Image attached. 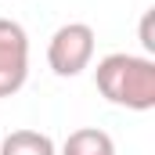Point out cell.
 <instances>
[{
	"label": "cell",
	"mask_w": 155,
	"mask_h": 155,
	"mask_svg": "<svg viewBox=\"0 0 155 155\" xmlns=\"http://www.w3.org/2000/svg\"><path fill=\"white\" fill-rule=\"evenodd\" d=\"M0 155H58V148L40 130H11L0 141Z\"/></svg>",
	"instance_id": "cell-5"
},
{
	"label": "cell",
	"mask_w": 155,
	"mask_h": 155,
	"mask_svg": "<svg viewBox=\"0 0 155 155\" xmlns=\"http://www.w3.org/2000/svg\"><path fill=\"white\" fill-rule=\"evenodd\" d=\"M29 79V36L18 22L0 18V97H11Z\"/></svg>",
	"instance_id": "cell-3"
},
{
	"label": "cell",
	"mask_w": 155,
	"mask_h": 155,
	"mask_svg": "<svg viewBox=\"0 0 155 155\" xmlns=\"http://www.w3.org/2000/svg\"><path fill=\"white\" fill-rule=\"evenodd\" d=\"M61 155H116V141L97 126H79L65 137Z\"/></svg>",
	"instance_id": "cell-4"
},
{
	"label": "cell",
	"mask_w": 155,
	"mask_h": 155,
	"mask_svg": "<svg viewBox=\"0 0 155 155\" xmlns=\"http://www.w3.org/2000/svg\"><path fill=\"white\" fill-rule=\"evenodd\" d=\"M94 83L119 108H130V112L155 108V61L152 58L126 54V51L105 54L94 69Z\"/></svg>",
	"instance_id": "cell-1"
},
{
	"label": "cell",
	"mask_w": 155,
	"mask_h": 155,
	"mask_svg": "<svg viewBox=\"0 0 155 155\" xmlns=\"http://www.w3.org/2000/svg\"><path fill=\"white\" fill-rule=\"evenodd\" d=\"M94 29L87 22H69L61 29H54V36L47 43V65L54 69V76H79L90 58H94Z\"/></svg>",
	"instance_id": "cell-2"
}]
</instances>
